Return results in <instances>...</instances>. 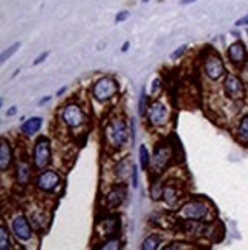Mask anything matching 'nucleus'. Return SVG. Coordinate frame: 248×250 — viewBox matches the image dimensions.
<instances>
[{"mask_svg": "<svg viewBox=\"0 0 248 250\" xmlns=\"http://www.w3.org/2000/svg\"><path fill=\"white\" fill-rule=\"evenodd\" d=\"M186 48H187L186 45H182V46H179V48H178V49H176L175 52H172V56H170V59H172V60H178V59H179V57L182 56V54H184Z\"/></svg>", "mask_w": 248, "mask_h": 250, "instance_id": "nucleus-26", "label": "nucleus"}, {"mask_svg": "<svg viewBox=\"0 0 248 250\" xmlns=\"http://www.w3.org/2000/svg\"><path fill=\"white\" fill-rule=\"evenodd\" d=\"M11 246H9V236H8V232L6 229L2 226V229H0V249L2 250H8Z\"/></svg>", "mask_w": 248, "mask_h": 250, "instance_id": "nucleus-23", "label": "nucleus"}, {"mask_svg": "<svg viewBox=\"0 0 248 250\" xmlns=\"http://www.w3.org/2000/svg\"><path fill=\"white\" fill-rule=\"evenodd\" d=\"M19 48H20V43L17 42V43H14V45L13 46H9L3 54H2V63H5L9 57H13L14 56V54L19 51Z\"/></svg>", "mask_w": 248, "mask_h": 250, "instance_id": "nucleus-24", "label": "nucleus"}, {"mask_svg": "<svg viewBox=\"0 0 248 250\" xmlns=\"http://www.w3.org/2000/svg\"><path fill=\"white\" fill-rule=\"evenodd\" d=\"M61 118L69 127H78L84 122V115L77 104H69V106L64 107L63 112H61Z\"/></svg>", "mask_w": 248, "mask_h": 250, "instance_id": "nucleus-6", "label": "nucleus"}, {"mask_svg": "<svg viewBox=\"0 0 248 250\" xmlns=\"http://www.w3.org/2000/svg\"><path fill=\"white\" fill-rule=\"evenodd\" d=\"M132 170H134L132 161H129L127 158H124L123 161L118 163V166L115 169V175L120 178V180H126L127 177L132 175Z\"/></svg>", "mask_w": 248, "mask_h": 250, "instance_id": "nucleus-16", "label": "nucleus"}, {"mask_svg": "<svg viewBox=\"0 0 248 250\" xmlns=\"http://www.w3.org/2000/svg\"><path fill=\"white\" fill-rule=\"evenodd\" d=\"M41 125H43L41 117H31L29 120H26L23 125H21V130H23V134H26V135H34L40 130Z\"/></svg>", "mask_w": 248, "mask_h": 250, "instance_id": "nucleus-13", "label": "nucleus"}, {"mask_svg": "<svg viewBox=\"0 0 248 250\" xmlns=\"http://www.w3.org/2000/svg\"><path fill=\"white\" fill-rule=\"evenodd\" d=\"M236 26H244V25H248V16H245V17H242V19H239V20H236V23H234Z\"/></svg>", "mask_w": 248, "mask_h": 250, "instance_id": "nucleus-30", "label": "nucleus"}, {"mask_svg": "<svg viewBox=\"0 0 248 250\" xmlns=\"http://www.w3.org/2000/svg\"><path fill=\"white\" fill-rule=\"evenodd\" d=\"M66 89H68V88H66V86H64V88H61V89H60V91L57 92V97H60V95H61V94H63L64 91H66Z\"/></svg>", "mask_w": 248, "mask_h": 250, "instance_id": "nucleus-36", "label": "nucleus"}, {"mask_svg": "<svg viewBox=\"0 0 248 250\" xmlns=\"http://www.w3.org/2000/svg\"><path fill=\"white\" fill-rule=\"evenodd\" d=\"M147 115H149V122L152 125H155V126L164 125L167 122V118H169L166 106L161 102H155L152 106H150L149 111H147Z\"/></svg>", "mask_w": 248, "mask_h": 250, "instance_id": "nucleus-8", "label": "nucleus"}, {"mask_svg": "<svg viewBox=\"0 0 248 250\" xmlns=\"http://www.w3.org/2000/svg\"><path fill=\"white\" fill-rule=\"evenodd\" d=\"M49 100H51V97H45V99H41V100L38 102V106H43L45 103H48Z\"/></svg>", "mask_w": 248, "mask_h": 250, "instance_id": "nucleus-34", "label": "nucleus"}, {"mask_svg": "<svg viewBox=\"0 0 248 250\" xmlns=\"http://www.w3.org/2000/svg\"><path fill=\"white\" fill-rule=\"evenodd\" d=\"M48 56H49V52H48V51H46V52H41L40 56L34 60V63H32V64H34V66H37V64H40V63L45 62V60L48 59Z\"/></svg>", "mask_w": 248, "mask_h": 250, "instance_id": "nucleus-27", "label": "nucleus"}, {"mask_svg": "<svg viewBox=\"0 0 248 250\" xmlns=\"http://www.w3.org/2000/svg\"><path fill=\"white\" fill-rule=\"evenodd\" d=\"M159 88H161V80H159V79L153 80V83H152V94H153V95L158 94V92H159Z\"/></svg>", "mask_w": 248, "mask_h": 250, "instance_id": "nucleus-29", "label": "nucleus"}, {"mask_svg": "<svg viewBox=\"0 0 248 250\" xmlns=\"http://www.w3.org/2000/svg\"><path fill=\"white\" fill-rule=\"evenodd\" d=\"M172 157L170 147L166 146H158L155 149V157H153V166L158 169V172H163V169L167 166V163Z\"/></svg>", "mask_w": 248, "mask_h": 250, "instance_id": "nucleus-12", "label": "nucleus"}, {"mask_svg": "<svg viewBox=\"0 0 248 250\" xmlns=\"http://www.w3.org/2000/svg\"><path fill=\"white\" fill-rule=\"evenodd\" d=\"M239 138L242 141H248V115L242 117V120L239 123Z\"/></svg>", "mask_w": 248, "mask_h": 250, "instance_id": "nucleus-19", "label": "nucleus"}, {"mask_svg": "<svg viewBox=\"0 0 248 250\" xmlns=\"http://www.w3.org/2000/svg\"><path fill=\"white\" fill-rule=\"evenodd\" d=\"M51 161V147L48 138L41 137L37 140V143L34 146V165L38 169H43L49 165Z\"/></svg>", "mask_w": 248, "mask_h": 250, "instance_id": "nucleus-3", "label": "nucleus"}, {"mask_svg": "<svg viewBox=\"0 0 248 250\" xmlns=\"http://www.w3.org/2000/svg\"><path fill=\"white\" fill-rule=\"evenodd\" d=\"M92 92L98 102H106V100L112 99V97L118 92V84L111 77H103L98 82H95Z\"/></svg>", "mask_w": 248, "mask_h": 250, "instance_id": "nucleus-2", "label": "nucleus"}, {"mask_svg": "<svg viewBox=\"0 0 248 250\" xmlns=\"http://www.w3.org/2000/svg\"><path fill=\"white\" fill-rule=\"evenodd\" d=\"M13 230L16 233V236L21 241H28L31 238V227H29V223L26 221L25 216H16L13 220Z\"/></svg>", "mask_w": 248, "mask_h": 250, "instance_id": "nucleus-10", "label": "nucleus"}, {"mask_svg": "<svg viewBox=\"0 0 248 250\" xmlns=\"http://www.w3.org/2000/svg\"><path fill=\"white\" fill-rule=\"evenodd\" d=\"M149 161H150V157H149V150L147 147L143 145L139 146V165H141L143 169H146L149 166Z\"/></svg>", "mask_w": 248, "mask_h": 250, "instance_id": "nucleus-21", "label": "nucleus"}, {"mask_svg": "<svg viewBox=\"0 0 248 250\" xmlns=\"http://www.w3.org/2000/svg\"><path fill=\"white\" fill-rule=\"evenodd\" d=\"M143 2H144V3H147V2H150V0H143Z\"/></svg>", "mask_w": 248, "mask_h": 250, "instance_id": "nucleus-37", "label": "nucleus"}, {"mask_svg": "<svg viewBox=\"0 0 248 250\" xmlns=\"http://www.w3.org/2000/svg\"><path fill=\"white\" fill-rule=\"evenodd\" d=\"M129 16H131V13H129V11H120V13L115 16V23H121V21H124V20L129 19Z\"/></svg>", "mask_w": 248, "mask_h": 250, "instance_id": "nucleus-25", "label": "nucleus"}, {"mask_svg": "<svg viewBox=\"0 0 248 250\" xmlns=\"http://www.w3.org/2000/svg\"><path fill=\"white\" fill-rule=\"evenodd\" d=\"M225 72V66H224V62L221 60L219 56L216 54H211L206 59V74L209 75V79L211 80H218L221 79Z\"/></svg>", "mask_w": 248, "mask_h": 250, "instance_id": "nucleus-7", "label": "nucleus"}, {"mask_svg": "<svg viewBox=\"0 0 248 250\" xmlns=\"http://www.w3.org/2000/svg\"><path fill=\"white\" fill-rule=\"evenodd\" d=\"M29 175H31V170H29V166L26 163H19L17 166V181L20 184H26L28 180H29Z\"/></svg>", "mask_w": 248, "mask_h": 250, "instance_id": "nucleus-17", "label": "nucleus"}, {"mask_svg": "<svg viewBox=\"0 0 248 250\" xmlns=\"http://www.w3.org/2000/svg\"><path fill=\"white\" fill-rule=\"evenodd\" d=\"M120 247V243L118 241H111V243H107L106 246H103V249H118Z\"/></svg>", "mask_w": 248, "mask_h": 250, "instance_id": "nucleus-31", "label": "nucleus"}, {"mask_svg": "<svg viewBox=\"0 0 248 250\" xmlns=\"http://www.w3.org/2000/svg\"><path fill=\"white\" fill-rule=\"evenodd\" d=\"M164 200L167 204H175V201L178 200L175 188H166L164 189Z\"/></svg>", "mask_w": 248, "mask_h": 250, "instance_id": "nucleus-22", "label": "nucleus"}, {"mask_svg": "<svg viewBox=\"0 0 248 250\" xmlns=\"http://www.w3.org/2000/svg\"><path fill=\"white\" fill-rule=\"evenodd\" d=\"M16 112H17V107H16V106H13V107H9V111H8L6 114H8V115L11 117V115H14Z\"/></svg>", "mask_w": 248, "mask_h": 250, "instance_id": "nucleus-33", "label": "nucleus"}, {"mask_svg": "<svg viewBox=\"0 0 248 250\" xmlns=\"http://www.w3.org/2000/svg\"><path fill=\"white\" fill-rule=\"evenodd\" d=\"M58 183H60V177L54 170L43 172V173H40L38 178H37L38 189L45 190V192H51L52 189H56Z\"/></svg>", "mask_w": 248, "mask_h": 250, "instance_id": "nucleus-9", "label": "nucleus"}, {"mask_svg": "<svg viewBox=\"0 0 248 250\" xmlns=\"http://www.w3.org/2000/svg\"><path fill=\"white\" fill-rule=\"evenodd\" d=\"M195 2H196V0H181L179 5L184 6V5H190V3H195Z\"/></svg>", "mask_w": 248, "mask_h": 250, "instance_id": "nucleus-32", "label": "nucleus"}, {"mask_svg": "<svg viewBox=\"0 0 248 250\" xmlns=\"http://www.w3.org/2000/svg\"><path fill=\"white\" fill-rule=\"evenodd\" d=\"M207 212H209V208L206 203L201 200H193L181 209L179 215L182 218H187V220H201L207 215Z\"/></svg>", "mask_w": 248, "mask_h": 250, "instance_id": "nucleus-4", "label": "nucleus"}, {"mask_svg": "<svg viewBox=\"0 0 248 250\" xmlns=\"http://www.w3.org/2000/svg\"><path fill=\"white\" fill-rule=\"evenodd\" d=\"M106 137H107V141L115 147H121L126 143L127 129H126V123L121 118H115L109 125V127L106 129Z\"/></svg>", "mask_w": 248, "mask_h": 250, "instance_id": "nucleus-1", "label": "nucleus"}, {"mask_svg": "<svg viewBox=\"0 0 248 250\" xmlns=\"http://www.w3.org/2000/svg\"><path fill=\"white\" fill-rule=\"evenodd\" d=\"M159 241L161 240H159L158 235H150V236H147L146 240L143 241L141 249H144V250H155V249H158Z\"/></svg>", "mask_w": 248, "mask_h": 250, "instance_id": "nucleus-18", "label": "nucleus"}, {"mask_svg": "<svg viewBox=\"0 0 248 250\" xmlns=\"http://www.w3.org/2000/svg\"><path fill=\"white\" fill-rule=\"evenodd\" d=\"M124 188L120 186V188H114L109 193H107V204L111 206V208H116V206H120L124 200Z\"/></svg>", "mask_w": 248, "mask_h": 250, "instance_id": "nucleus-15", "label": "nucleus"}, {"mask_svg": "<svg viewBox=\"0 0 248 250\" xmlns=\"http://www.w3.org/2000/svg\"><path fill=\"white\" fill-rule=\"evenodd\" d=\"M149 111V107H147V95L144 92V88L141 91V97H139V103H138V114L139 117H144Z\"/></svg>", "mask_w": 248, "mask_h": 250, "instance_id": "nucleus-20", "label": "nucleus"}, {"mask_svg": "<svg viewBox=\"0 0 248 250\" xmlns=\"http://www.w3.org/2000/svg\"><path fill=\"white\" fill-rule=\"evenodd\" d=\"M129 46H131V43H129V42H124V43H123V48H121V51H123V52H126V51L129 49Z\"/></svg>", "mask_w": 248, "mask_h": 250, "instance_id": "nucleus-35", "label": "nucleus"}, {"mask_svg": "<svg viewBox=\"0 0 248 250\" xmlns=\"http://www.w3.org/2000/svg\"><path fill=\"white\" fill-rule=\"evenodd\" d=\"M11 158H13V152H11V147L6 143V140L2 138V146H0V169L3 172L9 167Z\"/></svg>", "mask_w": 248, "mask_h": 250, "instance_id": "nucleus-14", "label": "nucleus"}, {"mask_svg": "<svg viewBox=\"0 0 248 250\" xmlns=\"http://www.w3.org/2000/svg\"><path fill=\"white\" fill-rule=\"evenodd\" d=\"M132 186L138 188V169H136V166H134V170H132Z\"/></svg>", "mask_w": 248, "mask_h": 250, "instance_id": "nucleus-28", "label": "nucleus"}, {"mask_svg": "<svg viewBox=\"0 0 248 250\" xmlns=\"http://www.w3.org/2000/svg\"><path fill=\"white\" fill-rule=\"evenodd\" d=\"M224 89H225V94H227L230 99H233V100L244 99V95H245L244 84H242L241 79L236 77L234 74H229L227 77H225Z\"/></svg>", "mask_w": 248, "mask_h": 250, "instance_id": "nucleus-5", "label": "nucleus"}, {"mask_svg": "<svg viewBox=\"0 0 248 250\" xmlns=\"http://www.w3.org/2000/svg\"><path fill=\"white\" fill-rule=\"evenodd\" d=\"M229 59L234 63V64H242L247 62V48L242 42H234L229 46Z\"/></svg>", "mask_w": 248, "mask_h": 250, "instance_id": "nucleus-11", "label": "nucleus"}]
</instances>
